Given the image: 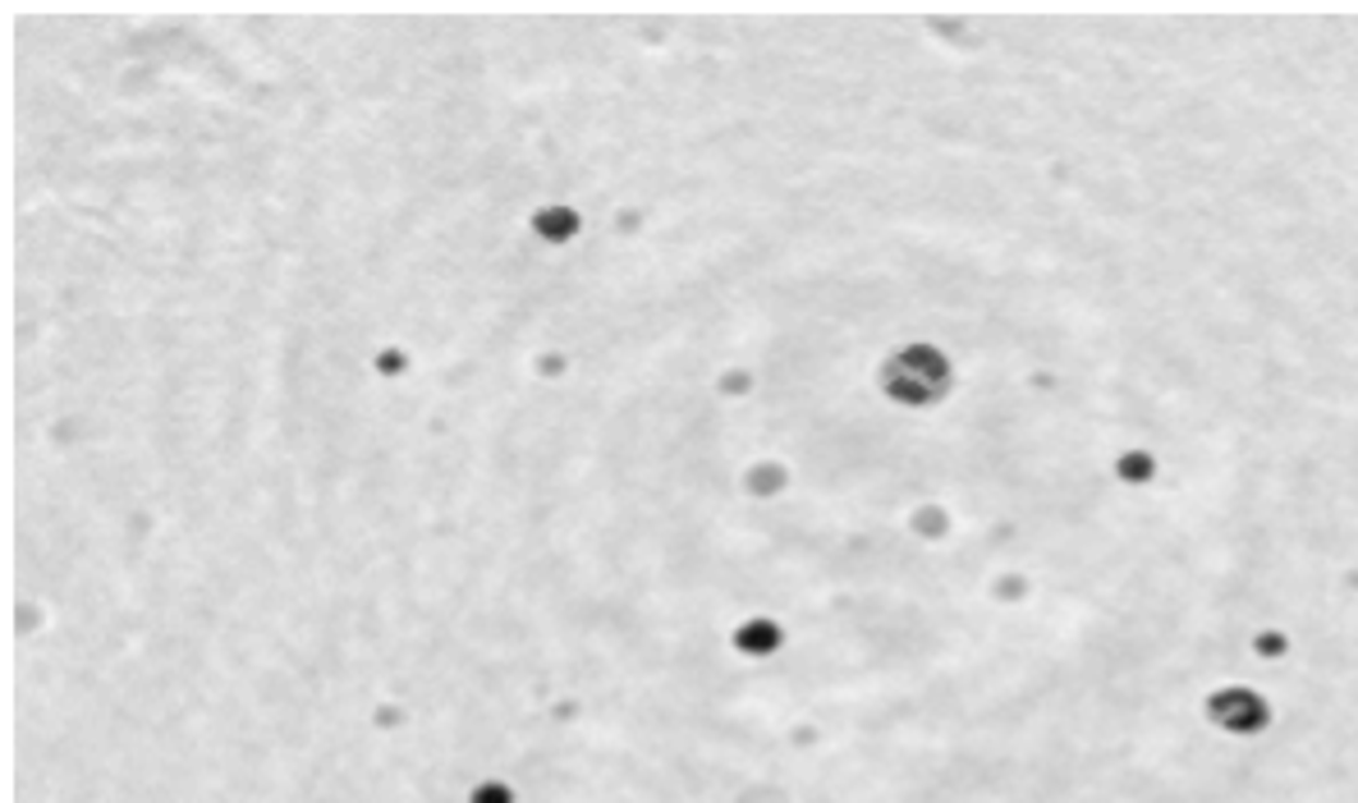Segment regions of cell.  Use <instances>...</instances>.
<instances>
[{
	"label": "cell",
	"mask_w": 1358,
	"mask_h": 803,
	"mask_svg": "<svg viewBox=\"0 0 1358 803\" xmlns=\"http://www.w3.org/2000/svg\"><path fill=\"white\" fill-rule=\"evenodd\" d=\"M946 382H950L946 359L937 349H923V345L896 353L881 372V386L896 395L900 405H932V399L946 391Z\"/></svg>",
	"instance_id": "1"
},
{
	"label": "cell",
	"mask_w": 1358,
	"mask_h": 803,
	"mask_svg": "<svg viewBox=\"0 0 1358 803\" xmlns=\"http://www.w3.org/2000/svg\"><path fill=\"white\" fill-rule=\"evenodd\" d=\"M532 230H538L546 243H565L578 230V216L569 207H546V212L532 216Z\"/></svg>",
	"instance_id": "2"
},
{
	"label": "cell",
	"mask_w": 1358,
	"mask_h": 803,
	"mask_svg": "<svg viewBox=\"0 0 1358 803\" xmlns=\"http://www.w3.org/2000/svg\"><path fill=\"white\" fill-rule=\"evenodd\" d=\"M734 643H740L744 652H758V657H762V652H776V648H781V630H776L771 620H753V624H744V630L734 634Z\"/></svg>",
	"instance_id": "3"
},
{
	"label": "cell",
	"mask_w": 1358,
	"mask_h": 803,
	"mask_svg": "<svg viewBox=\"0 0 1358 803\" xmlns=\"http://www.w3.org/2000/svg\"><path fill=\"white\" fill-rule=\"evenodd\" d=\"M469 803H509V790H505V786H496V780H492V786H478Z\"/></svg>",
	"instance_id": "4"
}]
</instances>
